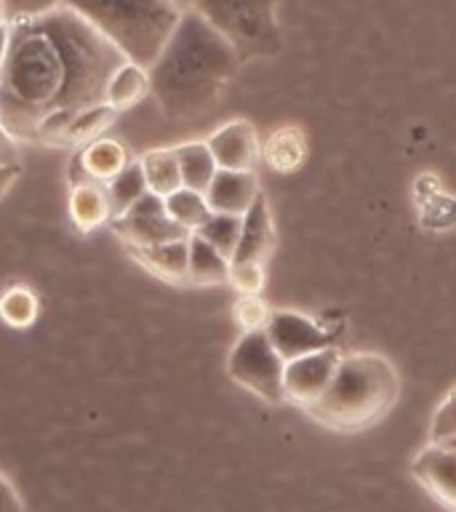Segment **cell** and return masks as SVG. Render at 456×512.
I'll use <instances>...</instances> for the list:
<instances>
[{
	"instance_id": "20",
	"label": "cell",
	"mask_w": 456,
	"mask_h": 512,
	"mask_svg": "<svg viewBox=\"0 0 456 512\" xmlns=\"http://www.w3.org/2000/svg\"><path fill=\"white\" fill-rule=\"evenodd\" d=\"M120 112L115 107H110L107 102L99 104H88L83 110L72 118L70 128H67V134H64V147H83V144L94 142L99 136H107L112 126H115V120H118Z\"/></svg>"
},
{
	"instance_id": "29",
	"label": "cell",
	"mask_w": 456,
	"mask_h": 512,
	"mask_svg": "<svg viewBox=\"0 0 456 512\" xmlns=\"http://www.w3.org/2000/svg\"><path fill=\"white\" fill-rule=\"evenodd\" d=\"M272 312L267 310V304L259 299V296H243L238 304H235V320L246 331H259L270 323Z\"/></svg>"
},
{
	"instance_id": "36",
	"label": "cell",
	"mask_w": 456,
	"mask_h": 512,
	"mask_svg": "<svg viewBox=\"0 0 456 512\" xmlns=\"http://www.w3.org/2000/svg\"><path fill=\"white\" fill-rule=\"evenodd\" d=\"M6 22V11H3V0H0V24Z\"/></svg>"
},
{
	"instance_id": "14",
	"label": "cell",
	"mask_w": 456,
	"mask_h": 512,
	"mask_svg": "<svg viewBox=\"0 0 456 512\" xmlns=\"http://www.w3.org/2000/svg\"><path fill=\"white\" fill-rule=\"evenodd\" d=\"M126 251L155 278L166 283H190V235L158 246H131Z\"/></svg>"
},
{
	"instance_id": "28",
	"label": "cell",
	"mask_w": 456,
	"mask_h": 512,
	"mask_svg": "<svg viewBox=\"0 0 456 512\" xmlns=\"http://www.w3.org/2000/svg\"><path fill=\"white\" fill-rule=\"evenodd\" d=\"M430 438L432 443H443V440L456 438V390L448 392V398L440 403L435 416H432Z\"/></svg>"
},
{
	"instance_id": "17",
	"label": "cell",
	"mask_w": 456,
	"mask_h": 512,
	"mask_svg": "<svg viewBox=\"0 0 456 512\" xmlns=\"http://www.w3.org/2000/svg\"><path fill=\"white\" fill-rule=\"evenodd\" d=\"M147 94H150V72L134 62H123L112 72L107 91H104V102L118 112H126L147 99Z\"/></svg>"
},
{
	"instance_id": "12",
	"label": "cell",
	"mask_w": 456,
	"mask_h": 512,
	"mask_svg": "<svg viewBox=\"0 0 456 512\" xmlns=\"http://www.w3.org/2000/svg\"><path fill=\"white\" fill-rule=\"evenodd\" d=\"M208 150L216 166L227 171H254L259 163V136L248 120H230L208 136Z\"/></svg>"
},
{
	"instance_id": "18",
	"label": "cell",
	"mask_w": 456,
	"mask_h": 512,
	"mask_svg": "<svg viewBox=\"0 0 456 512\" xmlns=\"http://www.w3.org/2000/svg\"><path fill=\"white\" fill-rule=\"evenodd\" d=\"M176 160H179V171H182V187L198 190L206 195V190L214 182L216 166L214 155L208 150L206 142H184L174 147Z\"/></svg>"
},
{
	"instance_id": "22",
	"label": "cell",
	"mask_w": 456,
	"mask_h": 512,
	"mask_svg": "<svg viewBox=\"0 0 456 512\" xmlns=\"http://www.w3.org/2000/svg\"><path fill=\"white\" fill-rule=\"evenodd\" d=\"M139 163H142L147 187H150V192L160 195V198H168L171 192L182 187V171H179V160H176L174 147L147 150L139 158Z\"/></svg>"
},
{
	"instance_id": "9",
	"label": "cell",
	"mask_w": 456,
	"mask_h": 512,
	"mask_svg": "<svg viewBox=\"0 0 456 512\" xmlns=\"http://www.w3.org/2000/svg\"><path fill=\"white\" fill-rule=\"evenodd\" d=\"M264 331H267V336L278 347L286 363L294 358H302V355H310V352L334 347V334L328 328L310 320L307 315H299V312L291 310L272 312L270 323L264 326Z\"/></svg>"
},
{
	"instance_id": "25",
	"label": "cell",
	"mask_w": 456,
	"mask_h": 512,
	"mask_svg": "<svg viewBox=\"0 0 456 512\" xmlns=\"http://www.w3.org/2000/svg\"><path fill=\"white\" fill-rule=\"evenodd\" d=\"M264 160L275 171H294L304 160V139L299 128H280L264 144Z\"/></svg>"
},
{
	"instance_id": "34",
	"label": "cell",
	"mask_w": 456,
	"mask_h": 512,
	"mask_svg": "<svg viewBox=\"0 0 456 512\" xmlns=\"http://www.w3.org/2000/svg\"><path fill=\"white\" fill-rule=\"evenodd\" d=\"M8 43H11V24H0V72H3V64H6L8 56Z\"/></svg>"
},
{
	"instance_id": "13",
	"label": "cell",
	"mask_w": 456,
	"mask_h": 512,
	"mask_svg": "<svg viewBox=\"0 0 456 512\" xmlns=\"http://www.w3.org/2000/svg\"><path fill=\"white\" fill-rule=\"evenodd\" d=\"M272 248H275V227H272L270 203L259 192L251 208L243 214V230L230 264H264Z\"/></svg>"
},
{
	"instance_id": "8",
	"label": "cell",
	"mask_w": 456,
	"mask_h": 512,
	"mask_svg": "<svg viewBox=\"0 0 456 512\" xmlns=\"http://www.w3.org/2000/svg\"><path fill=\"white\" fill-rule=\"evenodd\" d=\"M339 360H342L339 347H326V350L310 352V355H302V358L288 360L286 376H283L286 400H291L296 406L310 408L326 392L328 384H331Z\"/></svg>"
},
{
	"instance_id": "11",
	"label": "cell",
	"mask_w": 456,
	"mask_h": 512,
	"mask_svg": "<svg viewBox=\"0 0 456 512\" xmlns=\"http://www.w3.org/2000/svg\"><path fill=\"white\" fill-rule=\"evenodd\" d=\"M134 155L112 136H99L94 142L83 144L78 147V152L72 155L70 160V176L72 182H99V184H110L115 176L128 166L134 163Z\"/></svg>"
},
{
	"instance_id": "10",
	"label": "cell",
	"mask_w": 456,
	"mask_h": 512,
	"mask_svg": "<svg viewBox=\"0 0 456 512\" xmlns=\"http://www.w3.org/2000/svg\"><path fill=\"white\" fill-rule=\"evenodd\" d=\"M411 472L435 502L456 512V448L430 443L416 454Z\"/></svg>"
},
{
	"instance_id": "26",
	"label": "cell",
	"mask_w": 456,
	"mask_h": 512,
	"mask_svg": "<svg viewBox=\"0 0 456 512\" xmlns=\"http://www.w3.org/2000/svg\"><path fill=\"white\" fill-rule=\"evenodd\" d=\"M240 230H243V216H235V214H211L206 219V224L200 227L195 235L211 243V246L224 254L227 259H232L235 254V248H238V240H240Z\"/></svg>"
},
{
	"instance_id": "5",
	"label": "cell",
	"mask_w": 456,
	"mask_h": 512,
	"mask_svg": "<svg viewBox=\"0 0 456 512\" xmlns=\"http://www.w3.org/2000/svg\"><path fill=\"white\" fill-rule=\"evenodd\" d=\"M192 11L235 48L240 62L272 59L283 51L278 0H195Z\"/></svg>"
},
{
	"instance_id": "6",
	"label": "cell",
	"mask_w": 456,
	"mask_h": 512,
	"mask_svg": "<svg viewBox=\"0 0 456 512\" xmlns=\"http://www.w3.org/2000/svg\"><path fill=\"white\" fill-rule=\"evenodd\" d=\"M227 374L238 384H243L246 390L270 400V403L286 400V390H283L286 360L264 328L243 331V336L232 347L230 358H227Z\"/></svg>"
},
{
	"instance_id": "27",
	"label": "cell",
	"mask_w": 456,
	"mask_h": 512,
	"mask_svg": "<svg viewBox=\"0 0 456 512\" xmlns=\"http://www.w3.org/2000/svg\"><path fill=\"white\" fill-rule=\"evenodd\" d=\"M64 8V0H3V11H6V24L30 22L40 16L54 14Z\"/></svg>"
},
{
	"instance_id": "32",
	"label": "cell",
	"mask_w": 456,
	"mask_h": 512,
	"mask_svg": "<svg viewBox=\"0 0 456 512\" xmlns=\"http://www.w3.org/2000/svg\"><path fill=\"white\" fill-rule=\"evenodd\" d=\"M0 512H24L19 491L11 486V480H8L3 472H0Z\"/></svg>"
},
{
	"instance_id": "24",
	"label": "cell",
	"mask_w": 456,
	"mask_h": 512,
	"mask_svg": "<svg viewBox=\"0 0 456 512\" xmlns=\"http://www.w3.org/2000/svg\"><path fill=\"white\" fill-rule=\"evenodd\" d=\"M147 192H150V187H147V179H144L142 163H139V158H136L134 163H128V166L123 168V171H120L110 184H107L112 219L120 214H126L128 208L134 206L136 200H142Z\"/></svg>"
},
{
	"instance_id": "33",
	"label": "cell",
	"mask_w": 456,
	"mask_h": 512,
	"mask_svg": "<svg viewBox=\"0 0 456 512\" xmlns=\"http://www.w3.org/2000/svg\"><path fill=\"white\" fill-rule=\"evenodd\" d=\"M19 176H22V166H0V200L14 190Z\"/></svg>"
},
{
	"instance_id": "30",
	"label": "cell",
	"mask_w": 456,
	"mask_h": 512,
	"mask_svg": "<svg viewBox=\"0 0 456 512\" xmlns=\"http://www.w3.org/2000/svg\"><path fill=\"white\" fill-rule=\"evenodd\" d=\"M230 283L243 296H259L264 288V264H230Z\"/></svg>"
},
{
	"instance_id": "16",
	"label": "cell",
	"mask_w": 456,
	"mask_h": 512,
	"mask_svg": "<svg viewBox=\"0 0 456 512\" xmlns=\"http://www.w3.org/2000/svg\"><path fill=\"white\" fill-rule=\"evenodd\" d=\"M67 211H70L75 230L83 232V235L99 230L102 224H110L112 206L110 195H107V184L88 182V179L72 182Z\"/></svg>"
},
{
	"instance_id": "7",
	"label": "cell",
	"mask_w": 456,
	"mask_h": 512,
	"mask_svg": "<svg viewBox=\"0 0 456 512\" xmlns=\"http://www.w3.org/2000/svg\"><path fill=\"white\" fill-rule=\"evenodd\" d=\"M107 227L123 240L126 248L158 246V243H168V240L187 238L190 235L182 224H176L168 216L166 200L155 195V192H147L142 200H136L126 214L110 219Z\"/></svg>"
},
{
	"instance_id": "35",
	"label": "cell",
	"mask_w": 456,
	"mask_h": 512,
	"mask_svg": "<svg viewBox=\"0 0 456 512\" xmlns=\"http://www.w3.org/2000/svg\"><path fill=\"white\" fill-rule=\"evenodd\" d=\"M171 3H174L176 8H182V11H187V8H192V3H195V0H171Z\"/></svg>"
},
{
	"instance_id": "3",
	"label": "cell",
	"mask_w": 456,
	"mask_h": 512,
	"mask_svg": "<svg viewBox=\"0 0 456 512\" xmlns=\"http://www.w3.org/2000/svg\"><path fill=\"white\" fill-rule=\"evenodd\" d=\"M398 398L395 368L379 355H342L336 374L326 392L320 395L307 414L334 430L352 432L379 422Z\"/></svg>"
},
{
	"instance_id": "23",
	"label": "cell",
	"mask_w": 456,
	"mask_h": 512,
	"mask_svg": "<svg viewBox=\"0 0 456 512\" xmlns=\"http://www.w3.org/2000/svg\"><path fill=\"white\" fill-rule=\"evenodd\" d=\"M166 200V211L168 216L174 219L176 224H182L184 230L190 232H198L203 224H206V219L214 211L208 208V200L203 192L198 190H190V187H179L176 192H171Z\"/></svg>"
},
{
	"instance_id": "19",
	"label": "cell",
	"mask_w": 456,
	"mask_h": 512,
	"mask_svg": "<svg viewBox=\"0 0 456 512\" xmlns=\"http://www.w3.org/2000/svg\"><path fill=\"white\" fill-rule=\"evenodd\" d=\"M190 283L219 286L230 283V259L219 254L211 243L192 232L190 235Z\"/></svg>"
},
{
	"instance_id": "2",
	"label": "cell",
	"mask_w": 456,
	"mask_h": 512,
	"mask_svg": "<svg viewBox=\"0 0 456 512\" xmlns=\"http://www.w3.org/2000/svg\"><path fill=\"white\" fill-rule=\"evenodd\" d=\"M235 48L187 8L150 70V94L174 123H190L214 110L240 70Z\"/></svg>"
},
{
	"instance_id": "4",
	"label": "cell",
	"mask_w": 456,
	"mask_h": 512,
	"mask_svg": "<svg viewBox=\"0 0 456 512\" xmlns=\"http://www.w3.org/2000/svg\"><path fill=\"white\" fill-rule=\"evenodd\" d=\"M64 6L144 70L155 64L184 14L171 0H64Z\"/></svg>"
},
{
	"instance_id": "31",
	"label": "cell",
	"mask_w": 456,
	"mask_h": 512,
	"mask_svg": "<svg viewBox=\"0 0 456 512\" xmlns=\"http://www.w3.org/2000/svg\"><path fill=\"white\" fill-rule=\"evenodd\" d=\"M0 166H22L19 160V139L0 123Z\"/></svg>"
},
{
	"instance_id": "1",
	"label": "cell",
	"mask_w": 456,
	"mask_h": 512,
	"mask_svg": "<svg viewBox=\"0 0 456 512\" xmlns=\"http://www.w3.org/2000/svg\"><path fill=\"white\" fill-rule=\"evenodd\" d=\"M123 62L118 48L67 6L11 24L0 72V123L19 142L35 144L40 120L51 112L104 102L112 72Z\"/></svg>"
},
{
	"instance_id": "21",
	"label": "cell",
	"mask_w": 456,
	"mask_h": 512,
	"mask_svg": "<svg viewBox=\"0 0 456 512\" xmlns=\"http://www.w3.org/2000/svg\"><path fill=\"white\" fill-rule=\"evenodd\" d=\"M40 299L30 286L24 283H8L0 291V320L14 331H27L38 323Z\"/></svg>"
},
{
	"instance_id": "15",
	"label": "cell",
	"mask_w": 456,
	"mask_h": 512,
	"mask_svg": "<svg viewBox=\"0 0 456 512\" xmlns=\"http://www.w3.org/2000/svg\"><path fill=\"white\" fill-rule=\"evenodd\" d=\"M259 195V182L254 171H227L219 168L214 182L206 190L208 208L214 214L243 216Z\"/></svg>"
}]
</instances>
